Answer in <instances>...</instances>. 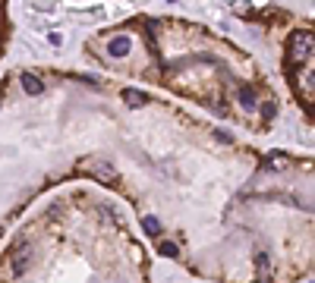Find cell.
Returning a JSON list of instances; mask_svg holds the SVG:
<instances>
[{"instance_id": "obj_3", "label": "cell", "mask_w": 315, "mask_h": 283, "mask_svg": "<svg viewBox=\"0 0 315 283\" xmlns=\"http://www.w3.org/2000/svg\"><path fill=\"white\" fill-rule=\"evenodd\" d=\"M123 101H126L129 107H145L152 98H148L145 91H139V88H126V91H123Z\"/></svg>"}, {"instance_id": "obj_2", "label": "cell", "mask_w": 315, "mask_h": 283, "mask_svg": "<svg viewBox=\"0 0 315 283\" xmlns=\"http://www.w3.org/2000/svg\"><path fill=\"white\" fill-rule=\"evenodd\" d=\"M129 47H133V44H129V38H126V35H117V38H110V41H107V54L114 57V60L126 57V54H129Z\"/></svg>"}, {"instance_id": "obj_5", "label": "cell", "mask_w": 315, "mask_h": 283, "mask_svg": "<svg viewBox=\"0 0 315 283\" xmlns=\"http://www.w3.org/2000/svg\"><path fill=\"white\" fill-rule=\"evenodd\" d=\"M10 264H13V271H16V274H22L29 264H32V252H16V255L10 258Z\"/></svg>"}, {"instance_id": "obj_8", "label": "cell", "mask_w": 315, "mask_h": 283, "mask_svg": "<svg viewBox=\"0 0 315 283\" xmlns=\"http://www.w3.org/2000/svg\"><path fill=\"white\" fill-rule=\"evenodd\" d=\"M258 110H262V117H265V123H271V120H274V113H277V104H274V101H265V104L258 107Z\"/></svg>"}, {"instance_id": "obj_9", "label": "cell", "mask_w": 315, "mask_h": 283, "mask_svg": "<svg viewBox=\"0 0 315 283\" xmlns=\"http://www.w3.org/2000/svg\"><path fill=\"white\" fill-rule=\"evenodd\" d=\"M47 41H51V44H54V47H60V44H63V38H60V35H57V32H51V35H47Z\"/></svg>"}, {"instance_id": "obj_7", "label": "cell", "mask_w": 315, "mask_h": 283, "mask_svg": "<svg viewBox=\"0 0 315 283\" xmlns=\"http://www.w3.org/2000/svg\"><path fill=\"white\" fill-rule=\"evenodd\" d=\"M158 252H161L164 258H177V255H180V249H177L174 242H161V245H158Z\"/></svg>"}, {"instance_id": "obj_4", "label": "cell", "mask_w": 315, "mask_h": 283, "mask_svg": "<svg viewBox=\"0 0 315 283\" xmlns=\"http://www.w3.org/2000/svg\"><path fill=\"white\" fill-rule=\"evenodd\" d=\"M239 104H243V110H255V107H258V98H255V91H252L249 85L239 88Z\"/></svg>"}, {"instance_id": "obj_11", "label": "cell", "mask_w": 315, "mask_h": 283, "mask_svg": "<svg viewBox=\"0 0 315 283\" xmlns=\"http://www.w3.org/2000/svg\"><path fill=\"white\" fill-rule=\"evenodd\" d=\"M171 4H174V0H171Z\"/></svg>"}, {"instance_id": "obj_10", "label": "cell", "mask_w": 315, "mask_h": 283, "mask_svg": "<svg viewBox=\"0 0 315 283\" xmlns=\"http://www.w3.org/2000/svg\"><path fill=\"white\" fill-rule=\"evenodd\" d=\"M255 264H258V268H265V264H268V252H258V255H255Z\"/></svg>"}, {"instance_id": "obj_6", "label": "cell", "mask_w": 315, "mask_h": 283, "mask_svg": "<svg viewBox=\"0 0 315 283\" xmlns=\"http://www.w3.org/2000/svg\"><path fill=\"white\" fill-rule=\"evenodd\" d=\"M142 226H145V233H148V236H161V223H158V217H145V220H142Z\"/></svg>"}, {"instance_id": "obj_1", "label": "cell", "mask_w": 315, "mask_h": 283, "mask_svg": "<svg viewBox=\"0 0 315 283\" xmlns=\"http://www.w3.org/2000/svg\"><path fill=\"white\" fill-rule=\"evenodd\" d=\"M19 82H22V91H26V94H32V98L44 94V82H41L35 72H22V75H19Z\"/></svg>"}]
</instances>
